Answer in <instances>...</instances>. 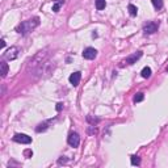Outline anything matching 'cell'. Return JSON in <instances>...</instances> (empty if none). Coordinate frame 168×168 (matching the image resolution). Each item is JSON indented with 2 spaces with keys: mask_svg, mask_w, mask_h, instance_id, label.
I'll list each match as a JSON object with an SVG mask.
<instances>
[{
  "mask_svg": "<svg viewBox=\"0 0 168 168\" xmlns=\"http://www.w3.org/2000/svg\"><path fill=\"white\" fill-rule=\"evenodd\" d=\"M50 49H43V50H41V51H38L36 55H34L30 61H29V63H28V71H36L37 68L41 66V65H43L46 61H47V58H49V55H50Z\"/></svg>",
  "mask_w": 168,
  "mask_h": 168,
  "instance_id": "1",
  "label": "cell"
},
{
  "mask_svg": "<svg viewBox=\"0 0 168 168\" xmlns=\"http://www.w3.org/2000/svg\"><path fill=\"white\" fill-rule=\"evenodd\" d=\"M38 25H39V18L33 17L30 20H26V21H22L21 24H18V25L16 26V32L18 34H22V36H26L28 33H30L32 30H34Z\"/></svg>",
  "mask_w": 168,
  "mask_h": 168,
  "instance_id": "2",
  "label": "cell"
},
{
  "mask_svg": "<svg viewBox=\"0 0 168 168\" xmlns=\"http://www.w3.org/2000/svg\"><path fill=\"white\" fill-rule=\"evenodd\" d=\"M20 53H21V49L17 46H12L4 53V58L8 59V61H14V59L20 55Z\"/></svg>",
  "mask_w": 168,
  "mask_h": 168,
  "instance_id": "3",
  "label": "cell"
},
{
  "mask_svg": "<svg viewBox=\"0 0 168 168\" xmlns=\"http://www.w3.org/2000/svg\"><path fill=\"white\" fill-rule=\"evenodd\" d=\"M158 28H159V22H155V21H149L143 25V32L145 34H154Z\"/></svg>",
  "mask_w": 168,
  "mask_h": 168,
  "instance_id": "4",
  "label": "cell"
},
{
  "mask_svg": "<svg viewBox=\"0 0 168 168\" xmlns=\"http://www.w3.org/2000/svg\"><path fill=\"white\" fill-rule=\"evenodd\" d=\"M13 141L17 143H21V145H29L32 143V138L26 135V134H21V133H17V134L13 135Z\"/></svg>",
  "mask_w": 168,
  "mask_h": 168,
  "instance_id": "5",
  "label": "cell"
},
{
  "mask_svg": "<svg viewBox=\"0 0 168 168\" xmlns=\"http://www.w3.org/2000/svg\"><path fill=\"white\" fill-rule=\"evenodd\" d=\"M67 143L71 147H78L80 145V137H79L78 133H70V135L67 138Z\"/></svg>",
  "mask_w": 168,
  "mask_h": 168,
  "instance_id": "6",
  "label": "cell"
},
{
  "mask_svg": "<svg viewBox=\"0 0 168 168\" xmlns=\"http://www.w3.org/2000/svg\"><path fill=\"white\" fill-rule=\"evenodd\" d=\"M96 55H97V50L96 49H93V47H87V49H84V51H83V58L88 59V61L95 59Z\"/></svg>",
  "mask_w": 168,
  "mask_h": 168,
  "instance_id": "7",
  "label": "cell"
},
{
  "mask_svg": "<svg viewBox=\"0 0 168 168\" xmlns=\"http://www.w3.org/2000/svg\"><path fill=\"white\" fill-rule=\"evenodd\" d=\"M142 57V51H137V53H134V54H131V55H129L126 59H125V65H127V66H131V65H134V63H137V61L139 59Z\"/></svg>",
  "mask_w": 168,
  "mask_h": 168,
  "instance_id": "8",
  "label": "cell"
},
{
  "mask_svg": "<svg viewBox=\"0 0 168 168\" xmlns=\"http://www.w3.org/2000/svg\"><path fill=\"white\" fill-rule=\"evenodd\" d=\"M80 79H82V72H74L70 75V78H68V80H70V83L72 84L74 87H78L79 86V83H80Z\"/></svg>",
  "mask_w": 168,
  "mask_h": 168,
  "instance_id": "9",
  "label": "cell"
},
{
  "mask_svg": "<svg viewBox=\"0 0 168 168\" xmlns=\"http://www.w3.org/2000/svg\"><path fill=\"white\" fill-rule=\"evenodd\" d=\"M51 121H53V120H47V121H45V122L39 123V125L36 127V131H37V133H42V131L47 130V129H49V125L51 123Z\"/></svg>",
  "mask_w": 168,
  "mask_h": 168,
  "instance_id": "10",
  "label": "cell"
},
{
  "mask_svg": "<svg viewBox=\"0 0 168 168\" xmlns=\"http://www.w3.org/2000/svg\"><path fill=\"white\" fill-rule=\"evenodd\" d=\"M54 2H55V4L53 6V12H59L61 7L65 4V0H54Z\"/></svg>",
  "mask_w": 168,
  "mask_h": 168,
  "instance_id": "11",
  "label": "cell"
},
{
  "mask_svg": "<svg viewBox=\"0 0 168 168\" xmlns=\"http://www.w3.org/2000/svg\"><path fill=\"white\" fill-rule=\"evenodd\" d=\"M105 7H106V2H105V0H96V8H97V11H102Z\"/></svg>",
  "mask_w": 168,
  "mask_h": 168,
  "instance_id": "12",
  "label": "cell"
},
{
  "mask_svg": "<svg viewBox=\"0 0 168 168\" xmlns=\"http://www.w3.org/2000/svg\"><path fill=\"white\" fill-rule=\"evenodd\" d=\"M141 75H142V78H145V79L150 78V76H151V68H150V67H145V68L142 70Z\"/></svg>",
  "mask_w": 168,
  "mask_h": 168,
  "instance_id": "13",
  "label": "cell"
},
{
  "mask_svg": "<svg viewBox=\"0 0 168 168\" xmlns=\"http://www.w3.org/2000/svg\"><path fill=\"white\" fill-rule=\"evenodd\" d=\"M127 9H129V13L131 14V16H137V14H138V8L134 6V4H129Z\"/></svg>",
  "mask_w": 168,
  "mask_h": 168,
  "instance_id": "14",
  "label": "cell"
},
{
  "mask_svg": "<svg viewBox=\"0 0 168 168\" xmlns=\"http://www.w3.org/2000/svg\"><path fill=\"white\" fill-rule=\"evenodd\" d=\"M151 2H152V6H154V8L158 9V11L163 8V0H151Z\"/></svg>",
  "mask_w": 168,
  "mask_h": 168,
  "instance_id": "15",
  "label": "cell"
},
{
  "mask_svg": "<svg viewBox=\"0 0 168 168\" xmlns=\"http://www.w3.org/2000/svg\"><path fill=\"white\" fill-rule=\"evenodd\" d=\"M2 78H6L7 76V74H8V65L6 62H2Z\"/></svg>",
  "mask_w": 168,
  "mask_h": 168,
  "instance_id": "16",
  "label": "cell"
},
{
  "mask_svg": "<svg viewBox=\"0 0 168 168\" xmlns=\"http://www.w3.org/2000/svg\"><path fill=\"white\" fill-rule=\"evenodd\" d=\"M130 162H131L133 166H139V164H141V158L137 156V155H133V156L130 158Z\"/></svg>",
  "mask_w": 168,
  "mask_h": 168,
  "instance_id": "17",
  "label": "cell"
},
{
  "mask_svg": "<svg viewBox=\"0 0 168 168\" xmlns=\"http://www.w3.org/2000/svg\"><path fill=\"white\" fill-rule=\"evenodd\" d=\"M87 121L90 122L92 126H95V123L100 122V120H98V118H93V117H91V116H87Z\"/></svg>",
  "mask_w": 168,
  "mask_h": 168,
  "instance_id": "18",
  "label": "cell"
},
{
  "mask_svg": "<svg viewBox=\"0 0 168 168\" xmlns=\"http://www.w3.org/2000/svg\"><path fill=\"white\" fill-rule=\"evenodd\" d=\"M143 98H145V95H143L142 92H138L137 95L134 96V101H135V102H141Z\"/></svg>",
  "mask_w": 168,
  "mask_h": 168,
  "instance_id": "19",
  "label": "cell"
},
{
  "mask_svg": "<svg viewBox=\"0 0 168 168\" xmlns=\"http://www.w3.org/2000/svg\"><path fill=\"white\" fill-rule=\"evenodd\" d=\"M59 164H65V163H67V159H66V156H61V159L58 160Z\"/></svg>",
  "mask_w": 168,
  "mask_h": 168,
  "instance_id": "20",
  "label": "cell"
},
{
  "mask_svg": "<svg viewBox=\"0 0 168 168\" xmlns=\"http://www.w3.org/2000/svg\"><path fill=\"white\" fill-rule=\"evenodd\" d=\"M24 154H25V156H26V158H32V155H33V151H30V150H26L25 152H24Z\"/></svg>",
  "mask_w": 168,
  "mask_h": 168,
  "instance_id": "21",
  "label": "cell"
},
{
  "mask_svg": "<svg viewBox=\"0 0 168 168\" xmlns=\"http://www.w3.org/2000/svg\"><path fill=\"white\" fill-rule=\"evenodd\" d=\"M62 108H63V104H62V102H58V104H57V110H58V112H61V110H62Z\"/></svg>",
  "mask_w": 168,
  "mask_h": 168,
  "instance_id": "22",
  "label": "cell"
},
{
  "mask_svg": "<svg viewBox=\"0 0 168 168\" xmlns=\"http://www.w3.org/2000/svg\"><path fill=\"white\" fill-rule=\"evenodd\" d=\"M0 42H2V43H0V47H6V41H4V39H2V41H0Z\"/></svg>",
  "mask_w": 168,
  "mask_h": 168,
  "instance_id": "23",
  "label": "cell"
},
{
  "mask_svg": "<svg viewBox=\"0 0 168 168\" xmlns=\"http://www.w3.org/2000/svg\"><path fill=\"white\" fill-rule=\"evenodd\" d=\"M166 70H167V72H168V66H167V68H166Z\"/></svg>",
  "mask_w": 168,
  "mask_h": 168,
  "instance_id": "24",
  "label": "cell"
}]
</instances>
